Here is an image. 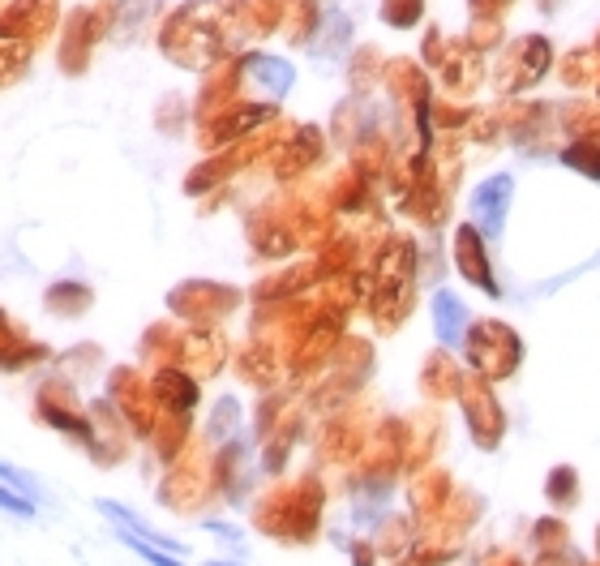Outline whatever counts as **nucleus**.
Wrapping results in <instances>:
<instances>
[{"instance_id":"f257e3e1","label":"nucleus","mask_w":600,"mask_h":566,"mask_svg":"<svg viewBox=\"0 0 600 566\" xmlns=\"http://www.w3.org/2000/svg\"><path fill=\"white\" fill-rule=\"evenodd\" d=\"M549 69H553V43L545 34H523V39H515L502 52V61H498V91L519 95V91L536 86Z\"/></svg>"},{"instance_id":"f03ea898","label":"nucleus","mask_w":600,"mask_h":566,"mask_svg":"<svg viewBox=\"0 0 600 566\" xmlns=\"http://www.w3.org/2000/svg\"><path fill=\"white\" fill-rule=\"evenodd\" d=\"M468 356L481 365L485 373H510L515 369V360H519V340L498 322H485L471 331V348Z\"/></svg>"},{"instance_id":"7ed1b4c3","label":"nucleus","mask_w":600,"mask_h":566,"mask_svg":"<svg viewBox=\"0 0 600 566\" xmlns=\"http://www.w3.org/2000/svg\"><path fill=\"white\" fill-rule=\"evenodd\" d=\"M510 194H515V180L510 177H489L471 189V224L498 236L506 224V206H510Z\"/></svg>"},{"instance_id":"20e7f679","label":"nucleus","mask_w":600,"mask_h":566,"mask_svg":"<svg viewBox=\"0 0 600 566\" xmlns=\"http://www.w3.org/2000/svg\"><path fill=\"white\" fill-rule=\"evenodd\" d=\"M454 262H459L463 279H471L481 292H498L493 271H489L485 241H481V227H476V224H459V227H454Z\"/></svg>"},{"instance_id":"39448f33","label":"nucleus","mask_w":600,"mask_h":566,"mask_svg":"<svg viewBox=\"0 0 600 566\" xmlns=\"http://www.w3.org/2000/svg\"><path fill=\"white\" fill-rule=\"evenodd\" d=\"M442 82L451 86L454 95H471L476 86H481V73H485V61H481V52L471 48L468 39L463 43H454L446 48V61H442Z\"/></svg>"},{"instance_id":"423d86ee","label":"nucleus","mask_w":600,"mask_h":566,"mask_svg":"<svg viewBox=\"0 0 600 566\" xmlns=\"http://www.w3.org/2000/svg\"><path fill=\"white\" fill-rule=\"evenodd\" d=\"M433 326H438V340L446 343V348H454V343H463V326H468V309L459 305V296L454 292L442 288L438 296H433Z\"/></svg>"},{"instance_id":"0eeeda50","label":"nucleus","mask_w":600,"mask_h":566,"mask_svg":"<svg viewBox=\"0 0 600 566\" xmlns=\"http://www.w3.org/2000/svg\"><path fill=\"white\" fill-rule=\"evenodd\" d=\"M463 404L471 408V434L481 437V442H493V434H502V412L493 408L485 387H471L463 395Z\"/></svg>"},{"instance_id":"6e6552de","label":"nucleus","mask_w":600,"mask_h":566,"mask_svg":"<svg viewBox=\"0 0 600 566\" xmlns=\"http://www.w3.org/2000/svg\"><path fill=\"white\" fill-rule=\"evenodd\" d=\"M600 73V52L596 48H575L562 61V82L567 86H587V82Z\"/></svg>"},{"instance_id":"1a4fd4ad","label":"nucleus","mask_w":600,"mask_h":566,"mask_svg":"<svg viewBox=\"0 0 600 566\" xmlns=\"http://www.w3.org/2000/svg\"><path fill=\"white\" fill-rule=\"evenodd\" d=\"M562 159H567L570 168H579L584 177L600 180V138H596V133L579 138L575 146H567V150H562Z\"/></svg>"},{"instance_id":"9d476101","label":"nucleus","mask_w":600,"mask_h":566,"mask_svg":"<svg viewBox=\"0 0 600 566\" xmlns=\"http://www.w3.org/2000/svg\"><path fill=\"white\" fill-rule=\"evenodd\" d=\"M468 43H471L476 52L498 48V43H502V17H471Z\"/></svg>"},{"instance_id":"9b49d317","label":"nucleus","mask_w":600,"mask_h":566,"mask_svg":"<svg viewBox=\"0 0 600 566\" xmlns=\"http://www.w3.org/2000/svg\"><path fill=\"white\" fill-rule=\"evenodd\" d=\"M382 17H386L395 31H407V26H416L424 17V5L421 0H386L382 5Z\"/></svg>"},{"instance_id":"f8f14e48","label":"nucleus","mask_w":600,"mask_h":566,"mask_svg":"<svg viewBox=\"0 0 600 566\" xmlns=\"http://www.w3.org/2000/svg\"><path fill=\"white\" fill-rule=\"evenodd\" d=\"M159 387H163V395H167V399H172V404L176 408H189L197 399V390L189 387V382H185V378H176V373H163L159 378Z\"/></svg>"},{"instance_id":"ddd939ff","label":"nucleus","mask_w":600,"mask_h":566,"mask_svg":"<svg viewBox=\"0 0 600 566\" xmlns=\"http://www.w3.org/2000/svg\"><path fill=\"white\" fill-rule=\"evenodd\" d=\"M125 541H129L133 550H138V558H147L150 566H185V562H176V558H167V553H159V545H150V541H142V536L125 532Z\"/></svg>"},{"instance_id":"4468645a","label":"nucleus","mask_w":600,"mask_h":566,"mask_svg":"<svg viewBox=\"0 0 600 566\" xmlns=\"http://www.w3.org/2000/svg\"><path fill=\"white\" fill-rule=\"evenodd\" d=\"M0 481H9V485H14V489H22L26 498H39V485H34V481H31V476H26V472H22V468H14V464H5V459H0Z\"/></svg>"},{"instance_id":"2eb2a0df","label":"nucleus","mask_w":600,"mask_h":566,"mask_svg":"<svg viewBox=\"0 0 600 566\" xmlns=\"http://www.w3.org/2000/svg\"><path fill=\"white\" fill-rule=\"evenodd\" d=\"M506 5H515V0H468L471 17H502Z\"/></svg>"},{"instance_id":"dca6fc26","label":"nucleus","mask_w":600,"mask_h":566,"mask_svg":"<svg viewBox=\"0 0 600 566\" xmlns=\"http://www.w3.org/2000/svg\"><path fill=\"white\" fill-rule=\"evenodd\" d=\"M424 61H433V65H442V61H446V43H442L438 31L424 34Z\"/></svg>"},{"instance_id":"f3484780","label":"nucleus","mask_w":600,"mask_h":566,"mask_svg":"<svg viewBox=\"0 0 600 566\" xmlns=\"http://www.w3.org/2000/svg\"><path fill=\"white\" fill-rule=\"evenodd\" d=\"M0 506H5V511H17V515H22V519H31V515H34L31 498L22 502V498H14V494H9V489H0Z\"/></svg>"},{"instance_id":"a211bd4d","label":"nucleus","mask_w":600,"mask_h":566,"mask_svg":"<svg viewBox=\"0 0 600 566\" xmlns=\"http://www.w3.org/2000/svg\"><path fill=\"white\" fill-rule=\"evenodd\" d=\"M540 9H545V14H553V0H540Z\"/></svg>"},{"instance_id":"6ab92c4d","label":"nucleus","mask_w":600,"mask_h":566,"mask_svg":"<svg viewBox=\"0 0 600 566\" xmlns=\"http://www.w3.org/2000/svg\"><path fill=\"white\" fill-rule=\"evenodd\" d=\"M211 566H236V562H211Z\"/></svg>"},{"instance_id":"aec40b11","label":"nucleus","mask_w":600,"mask_h":566,"mask_svg":"<svg viewBox=\"0 0 600 566\" xmlns=\"http://www.w3.org/2000/svg\"><path fill=\"white\" fill-rule=\"evenodd\" d=\"M596 52H600V34H596Z\"/></svg>"}]
</instances>
